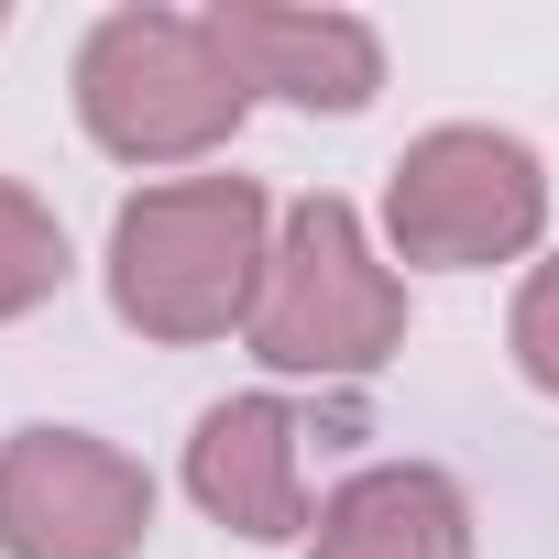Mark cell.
Masks as SVG:
<instances>
[{"label": "cell", "mask_w": 559, "mask_h": 559, "mask_svg": "<svg viewBox=\"0 0 559 559\" xmlns=\"http://www.w3.org/2000/svg\"><path fill=\"white\" fill-rule=\"evenodd\" d=\"M308 559H472V493L439 461H373L319 504Z\"/></svg>", "instance_id": "8"}, {"label": "cell", "mask_w": 559, "mask_h": 559, "mask_svg": "<svg viewBox=\"0 0 559 559\" xmlns=\"http://www.w3.org/2000/svg\"><path fill=\"white\" fill-rule=\"evenodd\" d=\"M274 263V198L252 176H165L110 219V308L143 341H230L252 330Z\"/></svg>", "instance_id": "1"}, {"label": "cell", "mask_w": 559, "mask_h": 559, "mask_svg": "<svg viewBox=\"0 0 559 559\" xmlns=\"http://www.w3.org/2000/svg\"><path fill=\"white\" fill-rule=\"evenodd\" d=\"M56 286H67V230H56V209H45L34 187L0 176V319H34Z\"/></svg>", "instance_id": "9"}, {"label": "cell", "mask_w": 559, "mask_h": 559, "mask_svg": "<svg viewBox=\"0 0 559 559\" xmlns=\"http://www.w3.org/2000/svg\"><path fill=\"white\" fill-rule=\"evenodd\" d=\"M241 341L263 373H319V384H352V373L406 352V286L373 252L352 198L319 187L274 219V263H263V297H252Z\"/></svg>", "instance_id": "3"}, {"label": "cell", "mask_w": 559, "mask_h": 559, "mask_svg": "<svg viewBox=\"0 0 559 559\" xmlns=\"http://www.w3.org/2000/svg\"><path fill=\"white\" fill-rule=\"evenodd\" d=\"M187 493H198L209 526H230V537H252V548L308 537V526H319V504H308V417H297L286 395H230V406H209L198 439H187Z\"/></svg>", "instance_id": "6"}, {"label": "cell", "mask_w": 559, "mask_h": 559, "mask_svg": "<svg viewBox=\"0 0 559 559\" xmlns=\"http://www.w3.org/2000/svg\"><path fill=\"white\" fill-rule=\"evenodd\" d=\"M252 88L219 56L209 12H165V0H121L78 45V121L121 165H198L241 132Z\"/></svg>", "instance_id": "2"}, {"label": "cell", "mask_w": 559, "mask_h": 559, "mask_svg": "<svg viewBox=\"0 0 559 559\" xmlns=\"http://www.w3.org/2000/svg\"><path fill=\"white\" fill-rule=\"evenodd\" d=\"M154 537V472L88 428L0 439V559H132Z\"/></svg>", "instance_id": "5"}, {"label": "cell", "mask_w": 559, "mask_h": 559, "mask_svg": "<svg viewBox=\"0 0 559 559\" xmlns=\"http://www.w3.org/2000/svg\"><path fill=\"white\" fill-rule=\"evenodd\" d=\"M219 56L241 67L252 99H286V110H362L384 88V34L362 12H286V0H219L209 12Z\"/></svg>", "instance_id": "7"}, {"label": "cell", "mask_w": 559, "mask_h": 559, "mask_svg": "<svg viewBox=\"0 0 559 559\" xmlns=\"http://www.w3.org/2000/svg\"><path fill=\"white\" fill-rule=\"evenodd\" d=\"M0 23H12V12H0Z\"/></svg>", "instance_id": "11"}, {"label": "cell", "mask_w": 559, "mask_h": 559, "mask_svg": "<svg viewBox=\"0 0 559 559\" xmlns=\"http://www.w3.org/2000/svg\"><path fill=\"white\" fill-rule=\"evenodd\" d=\"M504 341H515V373H526L537 395H559V263H537L526 286H515V319H504Z\"/></svg>", "instance_id": "10"}, {"label": "cell", "mask_w": 559, "mask_h": 559, "mask_svg": "<svg viewBox=\"0 0 559 559\" xmlns=\"http://www.w3.org/2000/svg\"><path fill=\"white\" fill-rule=\"evenodd\" d=\"M537 230H548V176L493 121H439L384 176V241H395V263L472 274V263L537 252Z\"/></svg>", "instance_id": "4"}]
</instances>
